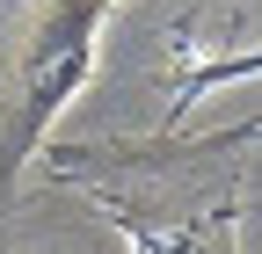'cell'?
I'll use <instances>...</instances> for the list:
<instances>
[{"label": "cell", "mask_w": 262, "mask_h": 254, "mask_svg": "<svg viewBox=\"0 0 262 254\" xmlns=\"http://www.w3.org/2000/svg\"><path fill=\"white\" fill-rule=\"evenodd\" d=\"M66 174H88V196L102 204L139 254H241L233 218H241V174L233 145H189V153H131L110 174L102 160L66 153Z\"/></svg>", "instance_id": "obj_1"}, {"label": "cell", "mask_w": 262, "mask_h": 254, "mask_svg": "<svg viewBox=\"0 0 262 254\" xmlns=\"http://www.w3.org/2000/svg\"><path fill=\"white\" fill-rule=\"evenodd\" d=\"M117 8L124 0H29L22 8L15 58H8V80H0V196L15 189L22 160L44 145L51 116L88 87L102 22Z\"/></svg>", "instance_id": "obj_2"}, {"label": "cell", "mask_w": 262, "mask_h": 254, "mask_svg": "<svg viewBox=\"0 0 262 254\" xmlns=\"http://www.w3.org/2000/svg\"><path fill=\"white\" fill-rule=\"evenodd\" d=\"M241 73H262V51H226V58H204V51L175 44V109H168V123H182V109H189L204 87L241 80Z\"/></svg>", "instance_id": "obj_3"}]
</instances>
